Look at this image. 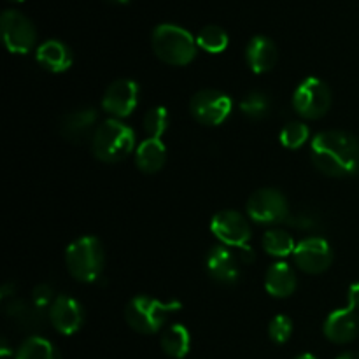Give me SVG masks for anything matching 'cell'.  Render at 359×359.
Segmentation results:
<instances>
[{
	"instance_id": "1",
	"label": "cell",
	"mask_w": 359,
	"mask_h": 359,
	"mask_svg": "<svg viewBox=\"0 0 359 359\" xmlns=\"http://www.w3.org/2000/svg\"><path fill=\"white\" fill-rule=\"evenodd\" d=\"M311 160L328 177H349L359 170V140L340 130L318 133L311 142Z\"/></svg>"
},
{
	"instance_id": "2",
	"label": "cell",
	"mask_w": 359,
	"mask_h": 359,
	"mask_svg": "<svg viewBox=\"0 0 359 359\" xmlns=\"http://www.w3.org/2000/svg\"><path fill=\"white\" fill-rule=\"evenodd\" d=\"M135 149V132L119 119H107L95 130L91 151L104 163H118Z\"/></svg>"
},
{
	"instance_id": "3",
	"label": "cell",
	"mask_w": 359,
	"mask_h": 359,
	"mask_svg": "<svg viewBox=\"0 0 359 359\" xmlns=\"http://www.w3.org/2000/svg\"><path fill=\"white\" fill-rule=\"evenodd\" d=\"M154 55L168 65H188L196 56V41L186 28L177 25H158L153 32Z\"/></svg>"
},
{
	"instance_id": "4",
	"label": "cell",
	"mask_w": 359,
	"mask_h": 359,
	"mask_svg": "<svg viewBox=\"0 0 359 359\" xmlns=\"http://www.w3.org/2000/svg\"><path fill=\"white\" fill-rule=\"evenodd\" d=\"M179 309H181L179 302H161L140 294L128 302L125 309V319L133 332L153 335L163 328L168 316L177 312Z\"/></svg>"
},
{
	"instance_id": "5",
	"label": "cell",
	"mask_w": 359,
	"mask_h": 359,
	"mask_svg": "<svg viewBox=\"0 0 359 359\" xmlns=\"http://www.w3.org/2000/svg\"><path fill=\"white\" fill-rule=\"evenodd\" d=\"M104 262L102 242L93 235L79 237L65 251L67 269L79 283H95L102 276Z\"/></svg>"
},
{
	"instance_id": "6",
	"label": "cell",
	"mask_w": 359,
	"mask_h": 359,
	"mask_svg": "<svg viewBox=\"0 0 359 359\" xmlns=\"http://www.w3.org/2000/svg\"><path fill=\"white\" fill-rule=\"evenodd\" d=\"M249 217L258 224H277L290 219V203L286 196L273 188L258 189L248 200Z\"/></svg>"
},
{
	"instance_id": "7",
	"label": "cell",
	"mask_w": 359,
	"mask_h": 359,
	"mask_svg": "<svg viewBox=\"0 0 359 359\" xmlns=\"http://www.w3.org/2000/svg\"><path fill=\"white\" fill-rule=\"evenodd\" d=\"M294 111L305 119H319L330 111L332 91L325 81L318 77H307L298 84L293 95Z\"/></svg>"
},
{
	"instance_id": "8",
	"label": "cell",
	"mask_w": 359,
	"mask_h": 359,
	"mask_svg": "<svg viewBox=\"0 0 359 359\" xmlns=\"http://www.w3.org/2000/svg\"><path fill=\"white\" fill-rule=\"evenodd\" d=\"M0 27H2L6 48L14 55H27L35 46L37 32H35L34 23L20 11H4L2 18H0Z\"/></svg>"
},
{
	"instance_id": "9",
	"label": "cell",
	"mask_w": 359,
	"mask_h": 359,
	"mask_svg": "<svg viewBox=\"0 0 359 359\" xmlns=\"http://www.w3.org/2000/svg\"><path fill=\"white\" fill-rule=\"evenodd\" d=\"M233 111V102L226 93L217 90H202L193 95L189 102V112L198 123L207 126H217Z\"/></svg>"
},
{
	"instance_id": "10",
	"label": "cell",
	"mask_w": 359,
	"mask_h": 359,
	"mask_svg": "<svg viewBox=\"0 0 359 359\" xmlns=\"http://www.w3.org/2000/svg\"><path fill=\"white\" fill-rule=\"evenodd\" d=\"M210 230L217 241L230 248H244L251 241V226L237 210H221L210 221Z\"/></svg>"
},
{
	"instance_id": "11",
	"label": "cell",
	"mask_w": 359,
	"mask_h": 359,
	"mask_svg": "<svg viewBox=\"0 0 359 359\" xmlns=\"http://www.w3.org/2000/svg\"><path fill=\"white\" fill-rule=\"evenodd\" d=\"M294 263L305 273H318L326 272L333 262V252L328 242L321 237H311L302 241L294 248Z\"/></svg>"
},
{
	"instance_id": "12",
	"label": "cell",
	"mask_w": 359,
	"mask_h": 359,
	"mask_svg": "<svg viewBox=\"0 0 359 359\" xmlns=\"http://www.w3.org/2000/svg\"><path fill=\"white\" fill-rule=\"evenodd\" d=\"M139 104V84L133 79H118L105 90L102 109L112 118H126Z\"/></svg>"
},
{
	"instance_id": "13",
	"label": "cell",
	"mask_w": 359,
	"mask_h": 359,
	"mask_svg": "<svg viewBox=\"0 0 359 359\" xmlns=\"http://www.w3.org/2000/svg\"><path fill=\"white\" fill-rule=\"evenodd\" d=\"M48 318L56 332L62 335H74L84 323V309L76 298L60 294L49 307Z\"/></svg>"
},
{
	"instance_id": "14",
	"label": "cell",
	"mask_w": 359,
	"mask_h": 359,
	"mask_svg": "<svg viewBox=\"0 0 359 359\" xmlns=\"http://www.w3.org/2000/svg\"><path fill=\"white\" fill-rule=\"evenodd\" d=\"M205 265L210 277L216 283L224 284V286L235 284L238 280V276H241L237 256L224 245H216V248L210 249V252L207 255Z\"/></svg>"
},
{
	"instance_id": "15",
	"label": "cell",
	"mask_w": 359,
	"mask_h": 359,
	"mask_svg": "<svg viewBox=\"0 0 359 359\" xmlns=\"http://www.w3.org/2000/svg\"><path fill=\"white\" fill-rule=\"evenodd\" d=\"M98 119V112L93 107L76 109L69 112L60 121V133L69 142H83L91 132L95 133V123ZM93 137V135H91Z\"/></svg>"
},
{
	"instance_id": "16",
	"label": "cell",
	"mask_w": 359,
	"mask_h": 359,
	"mask_svg": "<svg viewBox=\"0 0 359 359\" xmlns=\"http://www.w3.org/2000/svg\"><path fill=\"white\" fill-rule=\"evenodd\" d=\"M359 333V318L353 309H339L332 312L325 323V335L333 344L353 342Z\"/></svg>"
},
{
	"instance_id": "17",
	"label": "cell",
	"mask_w": 359,
	"mask_h": 359,
	"mask_svg": "<svg viewBox=\"0 0 359 359\" xmlns=\"http://www.w3.org/2000/svg\"><path fill=\"white\" fill-rule=\"evenodd\" d=\"M245 60L252 72L266 74L276 67L277 60H279V51L272 39L265 37V35H256L249 41L248 49H245Z\"/></svg>"
},
{
	"instance_id": "18",
	"label": "cell",
	"mask_w": 359,
	"mask_h": 359,
	"mask_svg": "<svg viewBox=\"0 0 359 359\" xmlns=\"http://www.w3.org/2000/svg\"><path fill=\"white\" fill-rule=\"evenodd\" d=\"M35 58L46 70L55 74L69 70L74 62L72 51H70L69 46L63 44L62 41H55V39L46 41L44 44L39 46Z\"/></svg>"
},
{
	"instance_id": "19",
	"label": "cell",
	"mask_w": 359,
	"mask_h": 359,
	"mask_svg": "<svg viewBox=\"0 0 359 359\" xmlns=\"http://www.w3.org/2000/svg\"><path fill=\"white\" fill-rule=\"evenodd\" d=\"M266 293L273 298H287L297 290V276L287 263L277 262L270 265L265 276Z\"/></svg>"
},
{
	"instance_id": "20",
	"label": "cell",
	"mask_w": 359,
	"mask_h": 359,
	"mask_svg": "<svg viewBox=\"0 0 359 359\" xmlns=\"http://www.w3.org/2000/svg\"><path fill=\"white\" fill-rule=\"evenodd\" d=\"M167 161V147L161 139H151L147 137L135 149V163L144 174H156L163 168Z\"/></svg>"
},
{
	"instance_id": "21",
	"label": "cell",
	"mask_w": 359,
	"mask_h": 359,
	"mask_svg": "<svg viewBox=\"0 0 359 359\" xmlns=\"http://www.w3.org/2000/svg\"><path fill=\"white\" fill-rule=\"evenodd\" d=\"M4 311L23 330H41L44 326L46 312L35 307L34 304L27 305L21 300H13L9 304H6Z\"/></svg>"
},
{
	"instance_id": "22",
	"label": "cell",
	"mask_w": 359,
	"mask_h": 359,
	"mask_svg": "<svg viewBox=\"0 0 359 359\" xmlns=\"http://www.w3.org/2000/svg\"><path fill=\"white\" fill-rule=\"evenodd\" d=\"M191 347V335L188 328L182 325H172L161 335V349L167 356L174 359H182L188 356Z\"/></svg>"
},
{
	"instance_id": "23",
	"label": "cell",
	"mask_w": 359,
	"mask_h": 359,
	"mask_svg": "<svg viewBox=\"0 0 359 359\" xmlns=\"http://www.w3.org/2000/svg\"><path fill=\"white\" fill-rule=\"evenodd\" d=\"M16 359H62L56 347L42 337H28L20 346Z\"/></svg>"
},
{
	"instance_id": "24",
	"label": "cell",
	"mask_w": 359,
	"mask_h": 359,
	"mask_svg": "<svg viewBox=\"0 0 359 359\" xmlns=\"http://www.w3.org/2000/svg\"><path fill=\"white\" fill-rule=\"evenodd\" d=\"M263 248L273 258H286L294 252V241L287 231L280 228H272L263 235Z\"/></svg>"
},
{
	"instance_id": "25",
	"label": "cell",
	"mask_w": 359,
	"mask_h": 359,
	"mask_svg": "<svg viewBox=\"0 0 359 359\" xmlns=\"http://www.w3.org/2000/svg\"><path fill=\"white\" fill-rule=\"evenodd\" d=\"M196 44L198 48H202L207 53H221L228 48V34L221 27L216 25H209V27H203L198 32V37H196Z\"/></svg>"
},
{
	"instance_id": "26",
	"label": "cell",
	"mask_w": 359,
	"mask_h": 359,
	"mask_svg": "<svg viewBox=\"0 0 359 359\" xmlns=\"http://www.w3.org/2000/svg\"><path fill=\"white\" fill-rule=\"evenodd\" d=\"M241 111L249 119L259 121V119L269 116L270 98L265 93H262V91H251V93H248L241 100Z\"/></svg>"
},
{
	"instance_id": "27",
	"label": "cell",
	"mask_w": 359,
	"mask_h": 359,
	"mask_svg": "<svg viewBox=\"0 0 359 359\" xmlns=\"http://www.w3.org/2000/svg\"><path fill=\"white\" fill-rule=\"evenodd\" d=\"M311 137V130L305 123L302 121H293L287 123L283 130H280V142H283L284 147L287 149H300L302 146H305Z\"/></svg>"
},
{
	"instance_id": "28",
	"label": "cell",
	"mask_w": 359,
	"mask_h": 359,
	"mask_svg": "<svg viewBox=\"0 0 359 359\" xmlns=\"http://www.w3.org/2000/svg\"><path fill=\"white\" fill-rule=\"evenodd\" d=\"M168 123H170V116L165 107H153L144 116V130L151 139H160L167 132Z\"/></svg>"
},
{
	"instance_id": "29",
	"label": "cell",
	"mask_w": 359,
	"mask_h": 359,
	"mask_svg": "<svg viewBox=\"0 0 359 359\" xmlns=\"http://www.w3.org/2000/svg\"><path fill=\"white\" fill-rule=\"evenodd\" d=\"M269 333L272 342L279 344V346L280 344H286L291 339V333H293V323H291V319L287 316H276L272 319V323H270Z\"/></svg>"
},
{
	"instance_id": "30",
	"label": "cell",
	"mask_w": 359,
	"mask_h": 359,
	"mask_svg": "<svg viewBox=\"0 0 359 359\" xmlns=\"http://www.w3.org/2000/svg\"><path fill=\"white\" fill-rule=\"evenodd\" d=\"M55 300V293H53V290L48 284H39L34 290V293H32V304L37 309H41V311H44L46 307H51Z\"/></svg>"
},
{
	"instance_id": "31",
	"label": "cell",
	"mask_w": 359,
	"mask_h": 359,
	"mask_svg": "<svg viewBox=\"0 0 359 359\" xmlns=\"http://www.w3.org/2000/svg\"><path fill=\"white\" fill-rule=\"evenodd\" d=\"M347 302H349V305H347V307L353 309V311H359V283H354L353 286L349 287Z\"/></svg>"
},
{
	"instance_id": "32",
	"label": "cell",
	"mask_w": 359,
	"mask_h": 359,
	"mask_svg": "<svg viewBox=\"0 0 359 359\" xmlns=\"http://www.w3.org/2000/svg\"><path fill=\"white\" fill-rule=\"evenodd\" d=\"M238 262L242 263H252L255 262V251H252L249 245L244 248H238Z\"/></svg>"
},
{
	"instance_id": "33",
	"label": "cell",
	"mask_w": 359,
	"mask_h": 359,
	"mask_svg": "<svg viewBox=\"0 0 359 359\" xmlns=\"http://www.w3.org/2000/svg\"><path fill=\"white\" fill-rule=\"evenodd\" d=\"M13 293H14V286H13V284H6V286L2 287V294H0V297H2L4 302H7V298L13 297Z\"/></svg>"
},
{
	"instance_id": "34",
	"label": "cell",
	"mask_w": 359,
	"mask_h": 359,
	"mask_svg": "<svg viewBox=\"0 0 359 359\" xmlns=\"http://www.w3.org/2000/svg\"><path fill=\"white\" fill-rule=\"evenodd\" d=\"M0 354H2V358H7V356H9V354H11L9 344H7L6 339L2 340V351H0Z\"/></svg>"
},
{
	"instance_id": "35",
	"label": "cell",
	"mask_w": 359,
	"mask_h": 359,
	"mask_svg": "<svg viewBox=\"0 0 359 359\" xmlns=\"http://www.w3.org/2000/svg\"><path fill=\"white\" fill-rule=\"evenodd\" d=\"M337 359H359V353H344Z\"/></svg>"
},
{
	"instance_id": "36",
	"label": "cell",
	"mask_w": 359,
	"mask_h": 359,
	"mask_svg": "<svg viewBox=\"0 0 359 359\" xmlns=\"http://www.w3.org/2000/svg\"><path fill=\"white\" fill-rule=\"evenodd\" d=\"M297 359H318V358H316L314 354H309L307 353V354H300V356H298Z\"/></svg>"
},
{
	"instance_id": "37",
	"label": "cell",
	"mask_w": 359,
	"mask_h": 359,
	"mask_svg": "<svg viewBox=\"0 0 359 359\" xmlns=\"http://www.w3.org/2000/svg\"><path fill=\"white\" fill-rule=\"evenodd\" d=\"M109 2H114V4H128L130 0H109Z\"/></svg>"
},
{
	"instance_id": "38",
	"label": "cell",
	"mask_w": 359,
	"mask_h": 359,
	"mask_svg": "<svg viewBox=\"0 0 359 359\" xmlns=\"http://www.w3.org/2000/svg\"><path fill=\"white\" fill-rule=\"evenodd\" d=\"M11 2H23V0H11Z\"/></svg>"
}]
</instances>
